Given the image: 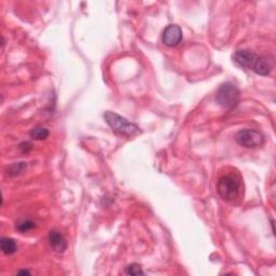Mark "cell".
Segmentation results:
<instances>
[{
	"label": "cell",
	"mask_w": 276,
	"mask_h": 276,
	"mask_svg": "<svg viewBox=\"0 0 276 276\" xmlns=\"http://www.w3.org/2000/svg\"><path fill=\"white\" fill-rule=\"evenodd\" d=\"M235 141L243 147L256 148L260 147L264 142L263 135L256 129H242L235 135Z\"/></svg>",
	"instance_id": "277c9868"
},
{
	"label": "cell",
	"mask_w": 276,
	"mask_h": 276,
	"mask_svg": "<svg viewBox=\"0 0 276 276\" xmlns=\"http://www.w3.org/2000/svg\"><path fill=\"white\" fill-rule=\"evenodd\" d=\"M49 134H50L49 129L41 126H37L35 128H32V131L30 132V136L36 141L45 140V138L49 136Z\"/></svg>",
	"instance_id": "30bf717a"
},
{
	"label": "cell",
	"mask_w": 276,
	"mask_h": 276,
	"mask_svg": "<svg viewBox=\"0 0 276 276\" xmlns=\"http://www.w3.org/2000/svg\"><path fill=\"white\" fill-rule=\"evenodd\" d=\"M163 43L167 47H177L182 41V30L178 25H168L162 36Z\"/></svg>",
	"instance_id": "5b68a950"
},
{
	"label": "cell",
	"mask_w": 276,
	"mask_h": 276,
	"mask_svg": "<svg viewBox=\"0 0 276 276\" xmlns=\"http://www.w3.org/2000/svg\"><path fill=\"white\" fill-rule=\"evenodd\" d=\"M256 59V54L249 50H239L233 55V62L235 63V65L245 69L253 68Z\"/></svg>",
	"instance_id": "8992f818"
},
{
	"label": "cell",
	"mask_w": 276,
	"mask_h": 276,
	"mask_svg": "<svg viewBox=\"0 0 276 276\" xmlns=\"http://www.w3.org/2000/svg\"><path fill=\"white\" fill-rule=\"evenodd\" d=\"M217 191L220 198L226 202H235L241 197L242 178L233 170L224 173L217 181Z\"/></svg>",
	"instance_id": "6da1fadb"
},
{
	"label": "cell",
	"mask_w": 276,
	"mask_h": 276,
	"mask_svg": "<svg viewBox=\"0 0 276 276\" xmlns=\"http://www.w3.org/2000/svg\"><path fill=\"white\" fill-rule=\"evenodd\" d=\"M25 167H26L25 163H14L9 168V173L10 175H19L23 172L24 169H25Z\"/></svg>",
	"instance_id": "4fadbf2b"
},
{
	"label": "cell",
	"mask_w": 276,
	"mask_h": 276,
	"mask_svg": "<svg viewBox=\"0 0 276 276\" xmlns=\"http://www.w3.org/2000/svg\"><path fill=\"white\" fill-rule=\"evenodd\" d=\"M0 245H2V250L5 255H13L18 250V245L14 240L10 238H2L0 240Z\"/></svg>",
	"instance_id": "9c48e42d"
},
{
	"label": "cell",
	"mask_w": 276,
	"mask_h": 276,
	"mask_svg": "<svg viewBox=\"0 0 276 276\" xmlns=\"http://www.w3.org/2000/svg\"><path fill=\"white\" fill-rule=\"evenodd\" d=\"M273 68V60L269 56H259L256 59L253 69L256 74L260 76H269Z\"/></svg>",
	"instance_id": "52a82bcc"
},
{
	"label": "cell",
	"mask_w": 276,
	"mask_h": 276,
	"mask_svg": "<svg viewBox=\"0 0 276 276\" xmlns=\"http://www.w3.org/2000/svg\"><path fill=\"white\" fill-rule=\"evenodd\" d=\"M35 226H36L35 222H32L31 220H29V219H24V220H21L16 223V230L24 233V232L32 230Z\"/></svg>",
	"instance_id": "8fae6325"
},
{
	"label": "cell",
	"mask_w": 276,
	"mask_h": 276,
	"mask_svg": "<svg viewBox=\"0 0 276 276\" xmlns=\"http://www.w3.org/2000/svg\"><path fill=\"white\" fill-rule=\"evenodd\" d=\"M18 274H30V272L27 270H22V271H19Z\"/></svg>",
	"instance_id": "5bb4252c"
},
{
	"label": "cell",
	"mask_w": 276,
	"mask_h": 276,
	"mask_svg": "<svg viewBox=\"0 0 276 276\" xmlns=\"http://www.w3.org/2000/svg\"><path fill=\"white\" fill-rule=\"evenodd\" d=\"M240 90L233 83L226 82L219 86L216 93V101L221 107L231 109L237 106L240 101Z\"/></svg>",
	"instance_id": "3957f363"
},
{
	"label": "cell",
	"mask_w": 276,
	"mask_h": 276,
	"mask_svg": "<svg viewBox=\"0 0 276 276\" xmlns=\"http://www.w3.org/2000/svg\"><path fill=\"white\" fill-rule=\"evenodd\" d=\"M125 274H127V275H144L145 273L142 270L141 265L133 263V264H129L128 266L125 267Z\"/></svg>",
	"instance_id": "7c38bea8"
},
{
	"label": "cell",
	"mask_w": 276,
	"mask_h": 276,
	"mask_svg": "<svg viewBox=\"0 0 276 276\" xmlns=\"http://www.w3.org/2000/svg\"><path fill=\"white\" fill-rule=\"evenodd\" d=\"M104 119L115 133L122 136H133L140 133V127L127 121L125 118L112 111H106L104 113Z\"/></svg>",
	"instance_id": "7a4b0ae2"
},
{
	"label": "cell",
	"mask_w": 276,
	"mask_h": 276,
	"mask_svg": "<svg viewBox=\"0 0 276 276\" xmlns=\"http://www.w3.org/2000/svg\"><path fill=\"white\" fill-rule=\"evenodd\" d=\"M49 242H50V245L56 253H64L67 248V241L64 238V235L56 231L52 230L49 233Z\"/></svg>",
	"instance_id": "ba28073f"
}]
</instances>
